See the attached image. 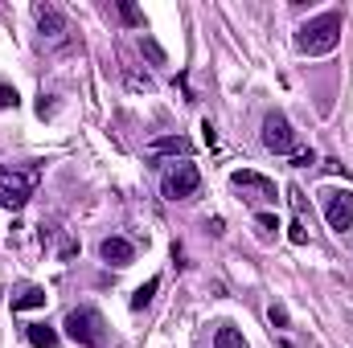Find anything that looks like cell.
<instances>
[{
    "label": "cell",
    "mask_w": 353,
    "mask_h": 348,
    "mask_svg": "<svg viewBox=\"0 0 353 348\" xmlns=\"http://www.w3.org/2000/svg\"><path fill=\"white\" fill-rule=\"evenodd\" d=\"M263 148L267 152H275V156L296 152V131H292V123H288L279 111H271V115L263 119Z\"/></svg>",
    "instance_id": "5b68a950"
},
{
    "label": "cell",
    "mask_w": 353,
    "mask_h": 348,
    "mask_svg": "<svg viewBox=\"0 0 353 348\" xmlns=\"http://www.w3.org/2000/svg\"><path fill=\"white\" fill-rule=\"evenodd\" d=\"M255 226H259V238H263V242H271V234L279 230V221H275V213H259V217H255Z\"/></svg>",
    "instance_id": "9a60e30c"
},
{
    "label": "cell",
    "mask_w": 353,
    "mask_h": 348,
    "mask_svg": "<svg viewBox=\"0 0 353 348\" xmlns=\"http://www.w3.org/2000/svg\"><path fill=\"white\" fill-rule=\"evenodd\" d=\"M29 307H46V291L41 287H21L12 295V312H29Z\"/></svg>",
    "instance_id": "8fae6325"
},
{
    "label": "cell",
    "mask_w": 353,
    "mask_h": 348,
    "mask_svg": "<svg viewBox=\"0 0 353 348\" xmlns=\"http://www.w3.org/2000/svg\"><path fill=\"white\" fill-rule=\"evenodd\" d=\"M25 336L33 348H58V332L50 324H25Z\"/></svg>",
    "instance_id": "7c38bea8"
},
{
    "label": "cell",
    "mask_w": 353,
    "mask_h": 348,
    "mask_svg": "<svg viewBox=\"0 0 353 348\" xmlns=\"http://www.w3.org/2000/svg\"><path fill=\"white\" fill-rule=\"evenodd\" d=\"M197 184H201L197 164L181 160V164H173V168L165 173V180H161V193H165L169 201H185V197H193V193H197Z\"/></svg>",
    "instance_id": "3957f363"
},
{
    "label": "cell",
    "mask_w": 353,
    "mask_h": 348,
    "mask_svg": "<svg viewBox=\"0 0 353 348\" xmlns=\"http://www.w3.org/2000/svg\"><path fill=\"white\" fill-rule=\"evenodd\" d=\"M33 21H37V33H41V41H50V45H62L66 41V17H62V8L58 4H50V0H41V4H33Z\"/></svg>",
    "instance_id": "277c9868"
},
{
    "label": "cell",
    "mask_w": 353,
    "mask_h": 348,
    "mask_svg": "<svg viewBox=\"0 0 353 348\" xmlns=\"http://www.w3.org/2000/svg\"><path fill=\"white\" fill-rule=\"evenodd\" d=\"M337 41H341V12H321V17L304 21L300 33H296V50L312 54V58L316 54H333Z\"/></svg>",
    "instance_id": "6da1fadb"
},
{
    "label": "cell",
    "mask_w": 353,
    "mask_h": 348,
    "mask_svg": "<svg viewBox=\"0 0 353 348\" xmlns=\"http://www.w3.org/2000/svg\"><path fill=\"white\" fill-rule=\"evenodd\" d=\"M214 345H218V348H247V340H243V336H239L234 328H218Z\"/></svg>",
    "instance_id": "5bb4252c"
},
{
    "label": "cell",
    "mask_w": 353,
    "mask_h": 348,
    "mask_svg": "<svg viewBox=\"0 0 353 348\" xmlns=\"http://www.w3.org/2000/svg\"><path fill=\"white\" fill-rule=\"evenodd\" d=\"M66 336L79 348H103L107 345V320L99 307H74L66 316Z\"/></svg>",
    "instance_id": "7a4b0ae2"
},
{
    "label": "cell",
    "mask_w": 353,
    "mask_h": 348,
    "mask_svg": "<svg viewBox=\"0 0 353 348\" xmlns=\"http://www.w3.org/2000/svg\"><path fill=\"white\" fill-rule=\"evenodd\" d=\"M288 238H292L296 246H304V242H308V230H304V221H292V226H288Z\"/></svg>",
    "instance_id": "e0dca14e"
},
{
    "label": "cell",
    "mask_w": 353,
    "mask_h": 348,
    "mask_svg": "<svg viewBox=\"0 0 353 348\" xmlns=\"http://www.w3.org/2000/svg\"><path fill=\"white\" fill-rule=\"evenodd\" d=\"M292 164H296V168H308V164H316V156H312V152H296Z\"/></svg>",
    "instance_id": "ffe728a7"
},
{
    "label": "cell",
    "mask_w": 353,
    "mask_h": 348,
    "mask_svg": "<svg viewBox=\"0 0 353 348\" xmlns=\"http://www.w3.org/2000/svg\"><path fill=\"white\" fill-rule=\"evenodd\" d=\"M17 102H21V98H17V90H12V87H0V111H4V107H17Z\"/></svg>",
    "instance_id": "d6986e66"
},
{
    "label": "cell",
    "mask_w": 353,
    "mask_h": 348,
    "mask_svg": "<svg viewBox=\"0 0 353 348\" xmlns=\"http://www.w3.org/2000/svg\"><path fill=\"white\" fill-rule=\"evenodd\" d=\"M119 17H123L128 25H140V12H136V4H128V0L119 4Z\"/></svg>",
    "instance_id": "ac0fdd59"
},
{
    "label": "cell",
    "mask_w": 353,
    "mask_h": 348,
    "mask_svg": "<svg viewBox=\"0 0 353 348\" xmlns=\"http://www.w3.org/2000/svg\"><path fill=\"white\" fill-rule=\"evenodd\" d=\"M321 201H325V221H329L337 234L350 230L353 226V193L350 188H325Z\"/></svg>",
    "instance_id": "8992f818"
},
{
    "label": "cell",
    "mask_w": 353,
    "mask_h": 348,
    "mask_svg": "<svg viewBox=\"0 0 353 348\" xmlns=\"http://www.w3.org/2000/svg\"><path fill=\"white\" fill-rule=\"evenodd\" d=\"M230 184H234V188H243V193H247V201H255V205L275 201V184H271L267 176L251 173V168H239V173H230Z\"/></svg>",
    "instance_id": "ba28073f"
},
{
    "label": "cell",
    "mask_w": 353,
    "mask_h": 348,
    "mask_svg": "<svg viewBox=\"0 0 353 348\" xmlns=\"http://www.w3.org/2000/svg\"><path fill=\"white\" fill-rule=\"evenodd\" d=\"M189 152V140L185 135H165V140H152L148 144V156H185Z\"/></svg>",
    "instance_id": "30bf717a"
},
{
    "label": "cell",
    "mask_w": 353,
    "mask_h": 348,
    "mask_svg": "<svg viewBox=\"0 0 353 348\" xmlns=\"http://www.w3.org/2000/svg\"><path fill=\"white\" fill-rule=\"evenodd\" d=\"M99 254H103V262H111V266H128V262L136 259V246L128 238H103L99 242Z\"/></svg>",
    "instance_id": "9c48e42d"
},
{
    "label": "cell",
    "mask_w": 353,
    "mask_h": 348,
    "mask_svg": "<svg viewBox=\"0 0 353 348\" xmlns=\"http://www.w3.org/2000/svg\"><path fill=\"white\" fill-rule=\"evenodd\" d=\"M157 287H161V279H148L136 295H132V312H144L148 303H152V295H157Z\"/></svg>",
    "instance_id": "4fadbf2b"
},
{
    "label": "cell",
    "mask_w": 353,
    "mask_h": 348,
    "mask_svg": "<svg viewBox=\"0 0 353 348\" xmlns=\"http://www.w3.org/2000/svg\"><path fill=\"white\" fill-rule=\"evenodd\" d=\"M267 320H271V328H288V307H279V303H271V312H267Z\"/></svg>",
    "instance_id": "2e32d148"
},
{
    "label": "cell",
    "mask_w": 353,
    "mask_h": 348,
    "mask_svg": "<svg viewBox=\"0 0 353 348\" xmlns=\"http://www.w3.org/2000/svg\"><path fill=\"white\" fill-rule=\"evenodd\" d=\"M33 193V176L29 173H12V168H0V205L8 209H21Z\"/></svg>",
    "instance_id": "52a82bcc"
}]
</instances>
